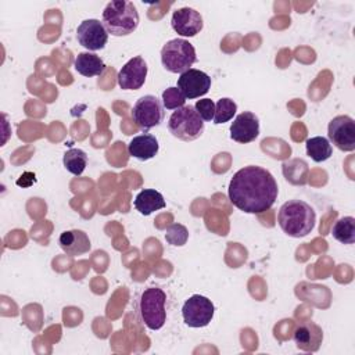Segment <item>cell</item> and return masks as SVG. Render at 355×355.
<instances>
[{"label":"cell","instance_id":"30bf717a","mask_svg":"<svg viewBox=\"0 0 355 355\" xmlns=\"http://www.w3.org/2000/svg\"><path fill=\"white\" fill-rule=\"evenodd\" d=\"M76 37L79 44L90 51L101 50L108 42V32L105 31L103 22L98 19L90 18L79 24L76 29Z\"/></svg>","mask_w":355,"mask_h":355},{"label":"cell","instance_id":"5bb4252c","mask_svg":"<svg viewBox=\"0 0 355 355\" xmlns=\"http://www.w3.org/2000/svg\"><path fill=\"white\" fill-rule=\"evenodd\" d=\"M259 135V119L254 112L244 111L239 114L230 125L232 140L247 144L254 141Z\"/></svg>","mask_w":355,"mask_h":355},{"label":"cell","instance_id":"e0dca14e","mask_svg":"<svg viewBox=\"0 0 355 355\" xmlns=\"http://www.w3.org/2000/svg\"><path fill=\"white\" fill-rule=\"evenodd\" d=\"M158 150H159L158 140L155 139L154 135H150V133H143V135L135 136L130 140V143L128 144L129 155H132L140 161L151 159L153 157L157 155Z\"/></svg>","mask_w":355,"mask_h":355},{"label":"cell","instance_id":"d4e9b609","mask_svg":"<svg viewBox=\"0 0 355 355\" xmlns=\"http://www.w3.org/2000/svg\"><path fill=\"white\" fill-rule=\"evenodd\" d=\"M187 239H189V232H187L186 226H183L180 223H172L165 230V240L171 245L180 247V245L186 244Z\"/></svg>","mask_w":355,"mask_h":355},{"label":"cell","instance_id":"5b68a950","mask_svg":"<svg viewBox=\"0 0 355 355\" xmlns=\"http://www.w3.org/2000/svg\"><path fill=\"white\" fill-rule=\"evenodd\" d=\"M168 129L172 136L183 141H193L204 132V121L193 105H183L172 112L168 121Z\"/></svg>","mask_w":355,"mask_h":355},{"label":"cell","instance_id":"4316f807","mask_svg":"<svg viewBox=\"0 0 355 355\" xmlns=\"http://www.w3.org/2000/svg\"><path fill=\"white\" fill-rule=\"evenodd\" d=\"M194 110L201 116L202 121H212L215 115V103L211 98H201L197 100L194 104Z\"/></svg>","mask_w":355,"mask_h":355},{"label":"cell","instance_id":"7a4b0ae2","mask_svg":"<svg viewBox=\"0 0 355 355\" xmlns=\"http://www.w3.org/2000/svg\"><path fill=\"white\" fill-rule=\"evenodd\" d=\"M277 222L287 236L300 239L313 230L316 214L308 202L302 200H288L280 207Z\"/></svg>","mask_w":355,"mask_h":355},{"label":"cell","instance_id":"277c9868","mask_svg":"<svg viewBox=\"0 0 355 355\" xmlns=\"http://www.w3.org/2000/svg\"><path fill=\"white\" fill-rule=\"evenodd\" d=\"M197 61L193 44L184 39H172L161 49V62L172 73H183Z\"/></svg>","mask_w":355,"mask_h":355},{"label":"cell","instance_id":"9a60e30c","mask_svg":"<svg viewBox=\"0 0 355 355\" xmlns=\"http://www.w3.org/2000/svg\"><path fill=\"white\" fill-rule=\"evenodd\" d=\"M293 338L297 348L306 352H316L323 341V331L316 323L305 322L295 327Z\"/></svg>","mask_w":355,"mask_h":355},{"label":"cell","instance_id":"ffe728a7","mask_svg":"<svg viewBox=\"0 0 355 355\" xmlns=\"http://www.w3.org/2000/svg\"><path fill=\"white\" fill-rule=\"evenodd\" d=\"M305 148H306V154L315 162H323V161L329 159L333 154V148H331L329 139H326L323 136L309 137L305 141Z\"/></svg>","mask_w":355,"mask_h":355},{"label":"cell","instance_id":"603a6c76","mask_svg":"<svg viewBox=\"0 0 355 355\" xmlns=\"http://www.w3.org/2000/svg\"><path fill=\"white\" fill-rule=\"evenodd\" d=\"M287 180L294 184H305L306 176H308V165L304 159H291L288 162L283 164V173L284 176L288 173H293Z\"/></svg>","mask_w":355,"mask_h":355},{"label":"cell","instance_id":"ba28073f","mask_svg":"<svg viewBox=\"0 0 355 355\" xmlns=\"http://www.w3.org/2000/svg\"><path fill=\"white\" fill-rule=\"evenodd\" d=\"M214 312L215 306L212 301L200 294H194L189 300H186L182 308L183 320L189 327L208 326L214 318Z\"/></svg>","mask_w":355,"mask_h":355},{"label":"cell","instance_id":"484cf974","mask_svg":"<svg viewBox=\"0 0 355 355\" xmlns=\"http://www.w3.org/2000/svg\"><path fill=\"white\" fill-rule=\"evenodd\" d=\"M186 103V97L182 94V92L178 89V86L168 87L162 92V105L166 110H178L183 107Z\"/></svg>","mask_w":355,"mask_h":355},{"label":"cell","instance_id":"d6986e66","mask_svg":"<svg viewBox=\"0 0 355 355\" xmlns=\"http://www.w3.org/2000/svg\"><path fill=\"white\" fill-rule=\"evenodd\" d=\"M73 68L78 71V73L90 78L100 76L105 69V64L97 54L79 53L73 61Z\"/></svg>","mask_w":355,"mask_h":355},{"label":"cell","instance_id":"7402d4cb","mask_svg":"<svg viewBox=\"0 0 355 355\" xmlns=\"http://www.w3.org/2000/svg\"><path fill=\"white\" fill-rule=\"evenodd\" d=\"M62 162H64V166L68 172H71L72 175L79 176L86 169L87 155L80 148H69L68 151H65V154L62 157Z\"/></svg>","mask_w":355,"mask_h":355},{"label":"cell","instance_id":"ac0fdd59","mask_svg":"<svg viewBox=\"0 0 355 355\" xmlns=\"http://www.w3.org/2000/svg\"><path fill=\"white\" fill-rule=\"evenodd\" d=\"M133 204L141 215L147 216L154 211L162 209L165 207V200L159 191L154 189H144L136 196Z\"/></svg>","mask_w":355,"mask_h":355},{"label":"cell","instance_id":"44dd1931","mask_svg":"<svg viewBox=\"0 0 355 355\" xmlns=\"http://www.w3.org/2000/svg\"><path fill=\"white\" fill-rule=\"evenodd\" d=\"M333 237L343 244H354L355 241V219L352 216L340 218L331 230Z\"/></svg>","mask_w":355,"mask_h":355},{"label":"cell","instance_id":"9c48e42d","mask_svg":"<svg viewBox=\"0 0 355 355\" xmlns=\"http://www.w3.org/2000/svg\"><path fill=\"white\" fill-rule=\"evenodd\" d=\"M330 141L341 151L355 150V121L349 115L334 116L327 126Z\"/></svg>","mask_w":355,"mask_h":355},{"label":"cell","instance_id":"cb8c5ba5","mask_svg":"<svg viewBox=\"0 0 355 355\" xmlns=\"http://www.w3.org/2000/svg\"><path fill=\"white\" fill-rule=\"evenodd\" d=\"M236 111H237V104L229 97H222L215 104V115L212 121L216 125L225 123L233 118Z\"/></svg>","mask_w":355,"mask_h":355},{"label":"cell","instance_id":"8992f818","mask_svg":"<svg viewBox=\"0 0 355 355\" xmlns=\"http://www.w3.org/2000/svg\"><path fill=\"white\" fill-rule=\"evenodd\" d=\"M166 294L158 287H148L140 295L139 311L143 323L150 330H159L166 322Z\"/></svg>","mask_w":355,"mask_h":355},{"label":"cell","instance_id":"52a82bcc","mask_svg":"<svg viewBox=\"0 0 355 355\" xmlns=\"http://www.w3.org/2000/svg\"><path fill=\"white\" fill-rule=\"evenodd\" d=\"M132 118L141 130L158 126L164 119L162 101L153 94L140 97L132 108Z\"/></svg>","mask_w":355,"mask_h":355},{"label":"cell","instance_id":"2e32d148","mask_svg":"<svg viewBox=\"0 0 355 355\" xmlns=\"http://www.w3.org/2000/svg\"><path fill=\"white\" fill-rule=\"evenodd\" d=\"M58 244L61 250L71 257L82 255L87 252L92 247L89 236L79 229H72V230H65L60 234Z\"/></svg>","mask_w":355,"mask_h":355},{"label":"cell","instance_id":"6da1fadb","mask_svg":"<svg viewBox=\"0 0 355 355\" xmlns=\"http://www.w3.org/2000/svg\"><path fill=\"white\" fill-rule=\"evenodd\" d=\"M230 202L245 214H262L277 200L279 187L273 175L261 166L239 169L227 189Z\"/></svg>","mask_w":355,"mask_h":355},{"label":"cell","instance_id":"3957f363","mask_svg":"<svg viewBox=\"0 0 355 355\" xmlns=\"http://www.w3.org/2000/svg\"><path fill=\"white\" fill-rule=\"evenodd\" d=\"M139 12L132 1L112 0L110 1L101 17V22L112 36H128L139 26Z\"/></svg>","mask_w":355,"mask_h":355},{"label":"cell","instance_id":"8fae6325","mask_svg":"<svg viewBox=\"0 0 355 355\" xmlns=\"http://www.w3.org/2000/svg\"><path fill=\"white\" fill-rule=\"evenodd\" d=\"M147 78V64L143 57L136 55L130 58L118 72V85L123 90L140 89Z\"/></svg>","mask_w":355,"mask_h":355},{"label":"cell","instance_id":"4fadbf2b","mask_svg":"<svg viewBox=\"0 0 355 355\" xmlns=\"http://www.w3.org/2000/svg\"><path fill=\"white\" fill-rule=\"evenodd\" d=\"M171 25L178 35L193 37L202 31L204 22L198 11L190 7H182L173 11Z\"/></svg>","mask_w":355,"mask_h":355},{"label":"cell","instance_id":"7c38bea8","mask_svg":"<svg viewBox=\"0 0 355 355\" xmlns=\"http://www.w3.org/2000/svg\"><path fill=\"white\" fill-rule=\"evenodd\" d=\"M178 89L186 98H197L208 93L211 89V78L200 69L190 68L180 73L178 79Z\"/></svg>","mask_w":355,"mask_h":355}]
</instances>
